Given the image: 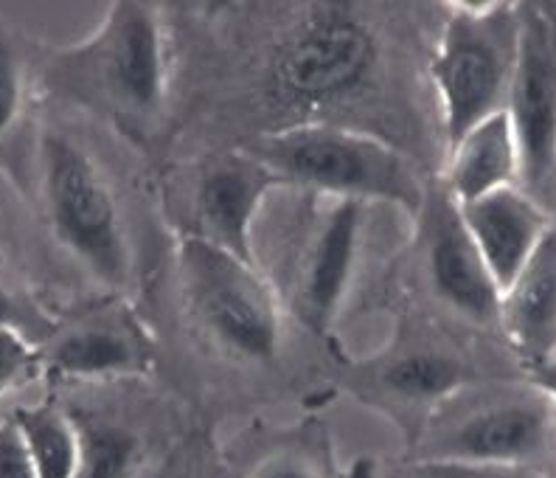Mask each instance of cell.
I'll list each match as a JSON object with an SVG mask.
<instances>
[{
    "label": "cell",
    "mask_w": 556,
    "mask_h": 478,
    "mask_svg": "<svg viewBox=\"0 0 556 478\" xmlns=\"http://www.w3.org/2000/svg\"><path fill=\"white\" fill-rule=\"evenodd\" d=\"M287 186L318 191L329 200L388 203L419 219L428 189L410 158L368 133L332 122H301L242 143Z\"/></svg>",
    "instance_id": "cell-1"
},
{
    "label": "cell",
    "mask_w": 556,
    "mask_h": 478,
    "mask_svg": "<svg viewBox=\"0 0 556 478\" xmlns=\"http://www.w3.org/2000/svg\"><path fill=\"white\" fill-rule=\"evenodd\" d=\"M48 79L56 90L110 113L116 122H152L169 93L161 12L136 0L113 3L93 37L51 60Z\"/></svg>",
    "instance_id": "cell-2"
},
{
    "label": "cell",
    "mask_w": 556,
    "mask_h": 478,
    "mask_svg": "<svg viewBox=\"0 0 556 478\" xmlns=\"http://www.w3.org/2000/svg\"><path fill=\"white\" fill-rule=\"evenodd\" d=\"M522 40L517 3H458L430 62L447 147L509 104Z\"/></svg>",
    "instance_id": "cell-3"
},
{
    "label": "cell",
    "mask_w": 556,
    "mask_h": 478,
    "mask_svg": "<svg viewBox=\"0 0 556 478\" xmlns=\"http://www.w3.org/2000/svg\"><path fill=\"white\" fill-rule=\"evenodd\" d=\"M464 394V391H462ZM455 394L428 419L414 462H478L556 470V408L534 382Z\"/></svg>",
    "instance_id": "cell-4"
},
{
    "label": "cell",
    "mask_w": 556,
    "mask_h": 478,
    "mask_svg": "<svg viewBox=\"0 0 556 478\" xmlns=\"http://www.w3.org/2000/svg\"><path fill=\"white\" fill-rule=\"evenodd\" d=\"M40 198L51 234L104 285L129 279V246L116 194L79 141L62 130L40 136Z\"/></svg>",
    "instance_id": "cell-5"
},
{
    "label": "cell",
    "mask_w": 556,
    "mask_h": 478,
    "mask_svg": "<svg viewBox=\"0 0 556 478\" xmlns=\"http://www.w3.org/2000/svg\"><path fill=\"white\" fill-rule=\"evenodd\" d=\"M177 271L194 322L242 361H273L281 343V301L253 262L184 234Z\"/></svg>",
    "instance_id": "cell-6"
},
{
    "label": "cell",
    "mask_w": 556,
    "mask_h": 478,
    "mask_svg": "<svg viewBox=\"0 0 556 478\" xmlns=\"http://www.w3.org/2000/svg\"><path fill=\"white\" fill-rule=\"evenodd\" d=\"M377 65L374 35L346 7H318L273 54L278 93L306 108L338 104L366 85Z\"/></svg>",
    "instance_id": "cell-7"
},
{
    "label": "cell",
    "mask_w": 556,
    "mask_h": 478,
    "mask_svg": "<svg viewBox=\"0 0 556 478\" xmlns=\"http://www.w3.org/2000/svg\"><path fill=\"white\" fill-rule=\"evenodd\" d=\"M520 9V56L506 113L520 143V186L536 198L556 180V28L543 9Z\"/></svg>",
    "instance_id": "cell-8"
},
{
    "label": "cell",
    "mask_w": 556,
    "mask_h": 478,
    "mask_svg": "<svg viewBox=\"0 0 556 478\" xmlns=\"http://www.w3.org/2000/svg\"><path fill=\"white\" fill-rule=\"evenodd\" d=\"M287 180L248 150H228L205 158L191 191V237L237 253L256 265V217Z\"/></svg>",
    "instance_id": "cell-9"
},
{
    "label": "cell",
    "mask_w": 556,
    "mask_h": 478,
    "mask_svg": "<svg viewBox=\"0 0 556 478\" xmlns=\"http://www.w3.org/2000/svg\"><path fill=\"white\" fill-rule=\"evenodd\" d=\"M416 223H419L425 265L435 295L469 324L497 327L501 287L492 279L481 251L464 226L462 205L439 184V189L428 191Z\"/></svg>",
    "instance_id": "cell-10"
},
{
    "label": "cell",
    "mask_w": 556,
    "mask_h": 478,
    "mask_svg": "<svg viewBox=\"0 0 556 478\" xmlns=\"http://www.w3.org/2000/svg\"><path fill=\"white\" fill-rule=\"evenodd\" d=\"M363 203L332 200V209L320 214L313 237L301 248L292 276V313L313 332H326L352 285L359 253Z\"/></svg>",
    "instance_id": "cell-11"
},
{
    "label": "cell",
    "mask_w": 556,
    "mask_h": 478,
    "mask_svg": "<svg viewBox=\"0 0 556 478\" xmlns=\"http://www.w3.org/2000/svg\"><path fill=\"white\" fill-rule=\"evenodd\" d=\"M366 369L368 380L359 377L354 382L357 394L366 403L402 411L407 419H414V444L435 411L462 394L476 377L464 357L441 347H396Z\"/></svg>",
    "instance_id": "cell-12"
},
{
    "label": "cell",
    "mask_w": 556,
    "mask_h": 478,
    "mask_svg": "<svg viewBox=\"0 0 556 478\" xmlns=\"http://www.w3.org/2000/svg\"><path fill=\"white\" fill-rule=\"evenodd\" d=\"M152 341L122 304L96 310L71 327H56L42 349V363L68 380L138 377L152 369Z\"/></svg>",
    "instance_id": "cell-13"
},
{
    "label": "cell",
    "mask_w": 556,
    "mask_h": 478,
    "mask_svg": "<svg viewBox=\"0 0 556 478\" xmlns=\"http://www.w3.org/2000/svg\"><path fill=\"white\" fill-rule=\"evenodd\" d=\"M462 217L501 293L554 228L545 205L522 186H509L462 205Z\"/></svg>",
    "instance_id": "cell-14"
},
{
    "label": "cell",
    "mask_w": 556,
    "mask_h": 478,
    "mask_svg": "<svg viewBox=\"0 0 556 478\" xmlns=\"http://www.w3.org/2000/svg\"><path fill=\"white\" fill-rule=\"evenodd\" d=\"M497 327L526 369L556 355V223L501 293Z\"/></svg>",
    "instance_id": "cell-15"
},
{
    "label": "cell",
    "mask_w": 556,
    "mask_h": 478,
    "mask_svg": "<svg viewBox=\"0 0 556 478\" xmlns=\"http://www.w3.org/2000/svg\"><path fill=\"white\" fill-rule=\"evenodd\" d=\"M520 175L522 158L515 124L509 113L501 110L447 147V169L441 186L455 203L467 205L509 186H520Z\"/></svg>",
    "instance_id": "cell-16"
},
{
    "label": "cell",
    "mask_w": 556,
    "mask_h": 478,
    "mask_svg": "<svg viewBox=\"0 0 556 478\" xmlns=\"http://www.w3.org/2000/svg\"><path fill=\"white\" fill-rule=\"evenodd\" d=\"M26 448L35 462L37 478H79L81 433L71 414L51 400L14 408Z\"/></svg>",
    "instance_id": "cell-17"
},
{
    "label": "cell",
    "mask_w": 556,
    "mask_h": 478,
    "mask_svg": "<svg viewBox=\"0 0 556 478\" xmlns=\"http://www.w3.org/2000/svg\"><path fill=\"white\" fill-rule=\"evenodd\" d=\"M81 433V473L79 478H129L136 458V444L127 433L108 425L79 428Z\"/></svg>",
    "instance_id": "cell-18"
},
{
    "label": "cell",
    "mask_w": 556,
    "mask_h": 478,
    "mask_svg": "<svg viewBox=\"0 0 556 478\" xmlns=\"http://www.w3.org/2000/svg\"><path fill=\"white\" fill-rule=\"evenodd\" d=\"M42 349L14 329H0V397L23 389L42 369Z\"/></svg>",
    "instance_id": "cell-19"
},
{
    "label": "cell",
    "mask_w": 556,
    "mask_h": 478,
    "mask_svg": "<svg viewBox=\"0 0 556 478\" xmlns=\"http://www.w3.org/2000/svg\"><path fill=\"white\" fill-rule=\"evenodd\" d=\"M0 329H14L35 347H46L54 338L56 324L26 295H21L14 287L0 279Z\"/></svg>",
    "instance_id": "cell-20"
},
{
    "label": "cell",
    "mask_w": 556,
    "mask_h": 478,
    "mask_svg": "<svg viewBox=\"0 0 556 478\" xmlns=\"http://www.w3.org/2000/svg\"><path fill=\"white\" fill-rule=\"evenodd\" d=\"M23 99H26L23 60L12 37H7V32L0 28V138L7 136L21 118Z\"/></svg>",
    "instance_id": "cell-21"
},
{
    "label": "cell",
    "mask_w": 556,
    "mask_h": 478,
    "mask_svg": "<svg viewBox=\"0 0 556 478\" xmlns=\"http://www.w3.org/2000/svg\"><path fill=\"white\" fill-rule=\"evenodd\" d=\"M402 478H556V470L478 462H414Z\"/></svg>",
    "instance_id": "cell-22"
},
{
    "label": "cell",
    "mask_w": 556,
    "mask_h": 478,
    "mask_svg": "<svg viewBox=\"0 0 556 478\" xmlns=\"http://www.w3.org/2000/svg\"><path fill=\"white\" fill-rule=\"evenodd\" d=\"M244 478H320V467L309 448L281 444L258 456Z\"/></svg>",
    "instance_id": "cell-23"
},
{
    "label": "cell",
    "mask_w": 556,
    "mask_h": 478,
    "mask_svg": "<svg viewBox=\"0 0 556 478\" xmlns=\"http://www.w3.org/2000/svg\"><path fill=\"white\" fill-rule=\"evenodd\" d=\"M0 478H37L21 425L12 414L0 419Z\"/></svg>",
    "instance_id": "cell-24"
},
{
    "label": "cell",
    "mask_w": 556,
    "mask_h": 478,
    "mask_svg": "<svg viewBox=\"0 0 556 478\" xmlns=\"http://www.w3.org/2000/svg\"><path fill=\"white\" fill-rule=\"evenodd\" d=\"M529 382H534L536 389L545 391L556 408V355L548 357V361H543V363H536V366H531Z\"/></svg>",
    "instance_id": "cell-25"
},
{
    "label": "cell",
    "mask_w": 556,
    "mask_h": 478,
    "mask_svg": "<svg viewBox=\"0 0 556 478\" xmlns=\"http://www.w3.org/2000/svg\"><path fill=\"white\" fill-rule=\"evenodd\" d=\"M349 478H374L371 462H359V465H354L352 476H349Z\"/></svg>",
    "instance_id": "cell-26"
}]
</instances>
